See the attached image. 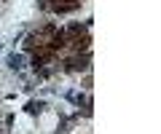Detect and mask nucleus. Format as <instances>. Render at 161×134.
<instances>
[{"label": "nucleus", "instance_id": "obj_1", "mask_svg": "<svg viewBox=\"0 0 161 134\" xmlns=\"http://www.w3.org/2000/svg\"><path fill=\"white\" fill-rule=\"evenodd\" d=\"M8 67H11V70H22L24 67V56L22 54H11V56H8Z\"/></svg>", "mask_w": 161, "mask_h": 134}, {"label": "nucleus", "instance_id": "obj_2", "mask_svg": "<svg viewBox=\"0 0 161 134\" xmlns=\"http://www.w3.org/2000/svg\"><path fill=\"white\" fill-rule=\"evenodd\" d=\"M0 48H3V46H0Z\"/></svg>", "mask_w": 161, "mask_h": 134}]
</instances>
